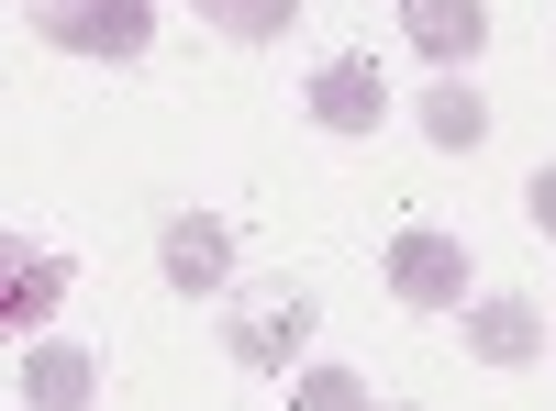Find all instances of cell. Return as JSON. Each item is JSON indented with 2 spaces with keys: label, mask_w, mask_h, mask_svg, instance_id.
I'll return each mask as SVG.
<instances>
[{
  "label": "cell",
  "mask_w": 556,
  "mask_h": 411,
  "mask_svg": "<svg viewBox=\"0 0 556 411\" xmlns=\"http://www.w3.org/2000/svg\"><path fill=\"white\" fill-rule=\"evenodd\" d=\"M468 356L479 368H534L545 356V311L534 300H468Z\"/></svg>",
  "instance_id": "6"
},
{
  "label": "cell",
  "mask_w": 556,
  "mask_h": 411,
  "mask_svg": "<svg viewBox=\"0 0 556 411\" xmlns=\"http://www.w3.org/2000/svg\"><path fill=\"white\" fill-rule=\"evenodd\" d=\"M523 211H534V234H556V167H534V190H523Z\"/></svg>",
  "instance_id": "13"
},
{
  "label": "cell",
  "mask_w": 556,
  "mask_h": 411,
  "mask_svg": "<svg viewBox=\"0 0 556 411\" xmlns=\"http://www.w3.org/2000/svg\"><path fill=\"white\" fill-rule=\"evenodd\" d=\"M379 112H390L379 56H323V67H312V123H323V133H379Z\"/></svg>",
  "instance_id": "4"
},
{
  "label": "cell",
  "mask_w": 556,
  "mask_h": 411,
  "mask_svg": "<svg viewBox=\"0 0 556 411\" xmlns=\"http://www.w3.org/2000/svg\"><path fill=\"white\" fill-rule=\"evenodd\" d=\"M89 389H101V368L78 345H34L23 356V411H89Z\"/></svg>",
  "instance_id": "8"
},
{
  "label": "cell",
  "mask_w": 556,
  "mask_h": 411,
  "mask_svg": "<svg viewBox=\"0 0 556 411\" xmlns=\"http://www.w3.org/2000/svg\"><path fill=\"white\" fill-rule=\"evenodd\" d=\"M201 23H223L235 44H278V34L301 23V0H201Z\"/></svg>",
  "instance_id": "11"
},
{
  "label": "cell",
  "mask_w": 556,
  "mask_h": 411,
  "mask_svg": "<svg viewBox=\"0 0 556 411\" xmlns=\"http://www.w3.org/2000/svg\"><path fill=\"white\" fill-rule=\"evenodd\" d=\"M34 34L45 44H67V56H146V34H156V0H34Z\"/></svg>",
  "instance_id": "2"
},
{
  "label": "cell",
  "mask_w": 556,
  "mask_h": 411,
  "mask_svg": "<svg viewBox=\"0 0 556 411\" xmlns=\"http://www.w3.org/2000/svg\"><path fill=\"white\" fill-rule=\"evenodd\" d=\"M401 34L424 44L434 67H468L479 44H490V0H412V12H401Z\"/></svg>",
  "instance_id": "7"
},
{
  "label": "cell",
  "mask_w": 556,
  "mask_h": 411,
  "mask_svg": "<svg viewBox=\"0 0 556 411\" xmlns=\"http://www.w3.org/2000/svg\"><path fill=\"white\" fill-rule=\"evenodd\" d=\"M312 323H323V300L301 279H256L235 311H223V356H235V368H290L312 345Z\"/></svg>",
  "instance_id": "1"
},
{
  "label": "cell",
  "mask_w": 556,
  "mask_h": 411,
  "mask_svg": "<svg viewBox=\"0 0 556 411\" xmlns=\"http://www.w3.org/2000/svg\"><path fill=\"white\" fill-rule=\"evenodd\" d=\"M56 300H67V256H23V267H0V334L45 323Z\"/></svg>",
  "instance_id": "9"
},
{
  "label": "cell",
  "mask_w": 556,
  "mask_h": 411,
  "mask_svg": "<svg viewBox=\"0 0 556 411\" xmlns=\"http://www.w3.org/2000/svg\"><path fill=\"white\" fill-rule=\"evenodd\" d=\"M0 267H23V256H12V222H0Z\"/></svg>",
  "instance_id": "14"
},
{
  "label": "cell",
  "mask_w": 556,
  "mask_h": 411,
  "mask_svg": "<svg viewBox=\"0 0 556 411\" xmlns=\"http://www.w3.org/2000/svg\"><path fill=\"white\" fill-rule=\"evenodd\" d=\"M424 133H434L445 156H468V145H490V101H479L468 78H434L424 89Z\"/></svg>",
  "instance_id": "10"
},
{
  "label": "cell",
  "mask_w": 556,
  "mask_h": 411,
  "mask_svg": "<svg viewBox=\"0 0 556 411\" xmlns=\"http://www.w3.org/2000/svg\"><path fill=\"white\" fill-rule=\"evenodd\" d=\"M156 267H167V290H190V300H212L223 279H235V234H223L212 211H178L167 234H156Z\"/></svg>",
  "instance_id": "5"
},
{
  "label": "cell",
  "mask_w": 556,
  "mask_h": 411,
  "mask_svg": "<svg viewBox=\"0 0 556 411\" xmlns=\"http://www.w3.org/2000/svg\"><path fill=\"white\" fill-rule=\"evenodd\" d=\"M390 290H401L412 311H468V245L434 234V222L390 234Z\"/></svg>",
  "instance_id": "3"
},
{
  "label": "cell",
  "mask_w": 556,
  "mask_h": 411,
  "mask_svg": "<svg viewBox=\"0 0 556 411\" xmlns=\"http://www.w3.org/2000/svg\"><path fill=\"white\" fill-rule=\"evenodd\" d=\"M290 400H301V411H379V389H367L356 368H301Z\"/></svg>",
  "instance_id": "12"
}]
</instances>
